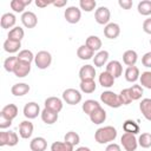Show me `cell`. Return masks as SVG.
<instances>
[{
    "label": "cell",
    "mask_w": 151,
    "mask_h": 151,
    "mask_svg": "<svg viewBox=\"0 0 151 151\" xmlns=\"http://www.w3.org/2000/svg\"><path fill=\"white\" fill-rule=\"evenodd\" d=\"M117 138V130L116 127L107 125L104 127H99L94 133V139L99 144H107L113 142Z\"/></svg>",
    "instance_id": "obj_1"
},
{
    "label": "cell",
    "mask_w": 151,
    "mask_h": 151,
    "mask_svg": "<svg viewBox=\"0 0 151 151\" xmlns=\"http://www.w3.org/2000/svg\"><path fill=\"white\" fill-rule=\"evenodd\" d=\"M100 100L106 104L107 106L112 107V109H118L122 106V101L119 98V94L112 92V91H104L100 94Z\"/></svg>",
    "instance_id": "obj_2"
},
{
    "label": "cell",
    "mask_w": 151,
    "mask_h": 151,
    "mask_svg": "<svg viewBox=\"0 0 151 151\" xmlns=\"http://www.w3.org/2000/svg\"><path fill=\"white\" fill-rule=\"evenodd\" d=\"M34 63L38 68L46 70L52 63V55L47 51H39L34 57Z\"/></svg>",
    "instance_id": "obj_3"
},
{
    "label": "cell",
    "mask_w": 151,
    "mask_h": 151,
    "mask_svg": "<svg viewBox=\"0 0 151 151\" xmlns=\"http://www.w3.org/2000/svg\"><path fill=\"white\" fill-rule=\"evenodd\" d=\"M63 99L68 105H77L81 101V93L76 88H66L63 92Z\"/></svg>",
    "instance_id": "obj_4"
},
{
    "label": "cell",
    "mask_w": 151,
    "mask_h": 151,
    "mask_svg": "<svg viewBox=\"0 0 151 151\" xmlns=\"http://www.w3.org/2000/svg\"><path fill=\"white\" fill-rule=\"evenodd\" d=\"M120 142H122V145L125 149V151H136V149L138 147V139L136 138V134L123 133Z\"/></svg>",
    "instance_id": "obj_5"
},
{
    "label": "cell",
    "mask_w": 151,
    "mask_h": 151,
    "mask_svg": "<svg viewBox=\"0 0 151 151\" xmlns=\"http://www.w3.org/2000/svg\"><path fill=\"white\" fill-rule=\"evenodd\" d=\"M110 18H111V12L105 6L98 7L96 9V12H94V20L99 25H105L106 26L109 24V21H110Z\"/></svg>",
    "instance_id": "obj_6"
},
{
    "label": "cell",
    "mask_w": 151,
    "mask_h": 151,
    "mask_svg": "<svg viewBox=\"0 0 151 151\" xmlns=\"http://www.w3.org/2000/svg\"><path fill=\"white\" fill-rule=\"evenodd\" d=\"M64 17L66 19V21L68 24H77L79 22L80 18H81V12L78 7L76 6H70L65 9V13H64Z\"/></svg>",
    "instance_id": "obj_7"
},
{
    "label": "cell",
    "mask_w": 151,
    "mask_h": 151,
    "mask_svg": "<svg viewBox=\"0 0 151 151\" xmlns=\"http://www.w3.org/2000/svg\"><path fill=\"white\" fill-rule=\"evenodd\" d=\"M18 112H19V110H18V106L15 104H7L2 107V110L0 112V117L12 122L18 116Z\"/></svg>",
    "instance_id": "obj_8"
},
{
    "label": "cell",
    "mask_w": 151,
    "mask_h": 151,
    "mask_svg": "<svg viewBox=\"0 0 151 151\" xmlns=\"http://www.w3.org/2000/svg\"><path fill=\"white\" fill-rule=\"evenodd\" d=\"M24 116L26 117V118H28V119H34V118H37L38 117V114L39 113H41L40 112V107H39V105L35 103V101H29V103H27L25 106H24Z\"/></svg>",
    "instance_id": "obj_9"
},
{
    "label": "cell",
    "mask_w": 151,
    "mask_h": 151,
    "mask_svg": "<svg viewBox=\"0 0 151 151\" xmlns=\"http://www.w3.org/2000/svg\"><path fill=\"white\" fill-rule=\"evenodd\" d=\"M21 22H22V25H24L25 27H27V28H33V27H35L37 24H38V18H37L35 13H33V12H31V11H26V12H24L22 15H21Z\"/></svg>",
    "instance_id": "obj_10"
},
{
    "label": "cell",
    "mask_w": 151,
    "mask_h": 151,
    "mask_svg": "<svg viewBox=\"0 0 151 151\" xmlns=\"http://www.w3.org/2000/svg\"><path fill=\"white\" fill-rule=\"evenodd\" d=\"M120 34V27L116 22H109L104 27V35L107 39H116Z\"/></svg>",
    "instance_id": "obj_11"
},
{
    "label": "cell",
    "mask_w": 151,
    "mask_h": 151,
    "mask_svg": "<svg viewBox=\"0 0 151 151\" xmlns=\"http://www.w3.org/2000/svg\"><path fill=\"white\" fill-rule=\"evenodd\" d=\"M106 72L110 73L114 79L119 78L123 73V66L118 60H112L106 65Z\"/></svg>",
    "instance_id": "obj_12"
},
{
    "label": "cell",
    "mask_w": 151,
    "mask_h": 151,
    "mask_svg": "<svg viewBox=\"0 0 151 151\" xmlns=\"http://www.w3.org/2000/svg\"><path fill=\"white\" fill-rule=\"evenodd\" d=\"M29 72H31V64L24 63V61H19V60H18V63H17V65H15V67H14V71H13L14 76L18 77V78H24V77H26Z\"/></svg>",
    "instance_id": "obj_13"
},
{
    "label": "cell",
    "mask_w": 151,
    "mask_h": 151,
    "mask_svg": "<svg viewBox=\"0 0 151 151\" xmlns=\"http://www.w3.org/2000/svg\"><path fill=\"white\" fill-rule=\"evenodd\" d=\"M45 107L59 113L63 110V100L58 97H48L45 100Z\"/></svg>",
    "instance_id": "obj_14"
},
{
    "label": "cell",
    "mask_w": 151,
    "mask_h": 151,
    "mask_svg": "<svg viewBox=\"0 0 151 151\" xmlns=\"http://www.w3.org/2000/svg\"><path fill=\"white\" fill-rule=\"evenodd\" d=\"M33 124L29 120H22L19 125V134L24 139H28L33 133Z\"/></svg>",
    "instance_id": "obj_15"
},
{
    "label": "cell",
    "mask_w": 151,
    "mask_h": 151,
    "mask_svg": "<svg viewBox=\"0 0 151 151\" xmlns=\"http://www.w3.org/2000/svg\"><path fill=\"white\" fill-rule=\"evenodd\" d=\"M96 77V68L92 65H84L81 66V68L79 70V78L80 81L81 80H90V79H94Z\"/></svg>",
    "instance_id": "obj_16"
},
{
    "label": "cell",
    "mask_w": 151,
    "mask_h": 151,
    "mask_svg": "<svg viewBox=\"0 0 151 151\" xmlns=\"http://www.w3.org/2000/svg\"><path fill=\"white\" fill-rule=\"evenodd\" d=\"M40 116H41L42 122L47 125H52V124L57 123V120H58V112H54V111L46 109V107L41 111Z\"/></svg>",
    "instance_id": "obj_17"
},
{
    "label": "cell",
    "mask_w": 151,
    "mask_h": 151,
    "mask_svg": "<svg viewBox=\"0 0 151 151\" xmlns=\"http://www.w3.org/2000/svg\"><path fill=\"white\" fill-rule=\"evenodd\" d=\"M17 22V18L13 13H5L2 14L1 19H0V25L4 29H8V28H12V27H15Z\"/></svg>",
    "instance_id": "obj_18"
},
{
    "label": "cell",
    "mask_w": 151,
    "mask_h": 151,
    "mask_svg": "<svg viewBox=\"0 0 151 151\" xmlns=\"http://www.w3.org/2000/svg\"><path fill=\"white\" fill-rule=\"evenodd\" d=\"M88 117H90V119L93 124H101L106 119V111L100 106V107L96 109Z\"/></svg>",
    "instance_id": "obj_19"
},
{
    "label": "cell",
    "mask_w": 151,
    "mask_h": 151,
    "mask_svg": "<svg viewBox=\"0 0 151 151\" xmlns=\"http://www.w3.org/2000/svg\"><path fill=\"white\" fill-rule=\"evenodd\" d=\"M11 92L15 97H22V96H25V94H27L29 92V85L26 84V83L14 84L12 86V88H11Z\"/></svg>",
    "instance_id": "obj_20"
},
{
    "label": "cell",
    "mask_w": 151,
    "mask_h": 151,
    "mask_svg": "<svg viewBox=\"0 0 151 151\" xmlns=\"http://www.w3.org/2000/svg\"><path fill=\"white\" fill-rule=\"evenodd\" d=\"M47 147V142L44 137H35L29 143V149L32 151H45Z\"/></svg>",
    "instance_id": "obj_21"
},
{
    "label": "cell",
    "mask_w": 151,
    "mask_h": 151,
    "mask_svg": "<svg viewBox=\"0 0 151 151\" xmlns=\"http://www.w3.org/2000/svg\"><path fill=\"white\" fill-rule=\"evenodd\" d=\"M77 55L81 60H90L94 57V51L92 48H90L87 45H81L77 50Z\"/></svg>",
    "instance_id": "obj_22"
},
{
    "label": "cell",
    "mask_w": 151,
    "mask_h": 151,
    "mask_svg": "<svg viewBox=\"0 0 151 151\" xmlns=\"http://www.w3.org/2000/svg\"><path fill=\"white\" fill-rule=\"evenodd\" d=\"M139 110H140L142 114L144 116V118L151 122V99L150 98L142 99V101L139 104Z\"/></svg>",
    "instance_id": "obj_23"
},
{
    "label": "cell",
    "mask_w": 151,
    "mask_h": 151,
    "mask_svg": "<svg viewBox=\"0 0 151 151\" xmlns=\"http://www.w3.org/2000/svg\"><path fill=\"white\" fill-rule=\"evenodd\" d=\"M125 79L129 83H134L139 79L140 74H139V68L137 66H127V68L125 70Z\"/></svg>",
    "instance_id": "obj_24"
},
{
    "label": "cell",
    "mask_w": 151,
    "mask_h": 151,
    "mask_svg": "<svg viewBox=\"0 0 151 151\" xmlns=\"http://www.w3.org/2000/svg\"><path fill=\"white\" fill-rule=\"evenodd\" d=\"M137 60H138V54H137L136 51L127 50V51L124 52V54H123V61H124L125 65H127V66H134V64L137 63Z\"/></svg>",
    "instance_id": "obj_25"
},
{
    "label": "cell",
    "mask_w": 151,
    "mask_h": 151,
    "mask_svg": "<svg viewBox=\"0 0 151 151\" xmlns=\"http://www.w3.org/2000/svg\"><path fill=\"white\" fill-rule=\"evenodd\" d=\"M20 47H21V41H15L8 38L4 41V50L7 53H15L20 50Z\"/></svg>",
    "instance_id": "obj_26"
},
{
    "label": "cell",
    "mask_w": 151,
    "mask_h": 151,
    "mask_svg": "<svg viewBox=\"0 0 151 151\" xmlns=\"http://www.w3.org/2000/svg\"><path fill=\"white\" fill-rule=\"evenodd\" d=\"M107 59H109V52L105 51V50H103V51H99L97 54H94V57H93V64L97 67H101V66H104L106 64Z\"/></svg>",
    "instance_id": "obj_27"
},
{
    "label": "cell",
    "mask_w": 151,
    "mask_h": 151,
    "mask_svg": "<svg viewBox=\"0 0 151 151\" xmlns=\"http://www.w3.org/2000/svg\"><path fill=\"white\" fill-rule=\"evenodd\" d=\"M123 130L125 133H132V134H137L139 132V125L132 120V119H127L124 122L123 124Z\"/></svg>",
    "instance_id": "obj_28"
},
{
    "label": "cell",
    "mask_w": 151,
    "mask_h": 151,
    "mask_svg": "<svg viewBox=\"0 0 151 151\" xmlns=\"http://www.w3.org/2000/svg\"><path fill=\"white\" fill-rule=\"evenodd\" d=\"M85 45H87L93 51H99L101 48L103 42H101V40H100L99 37H97V35H90V37H87V39L85 41Z\"/></svg>",
    "instance_id": "obj_29"
},
{
    "label": "cell",
    "mask_w": 151,
    "mask_h": 151,
    "mask_svg": "<svg viewBox=\"0 0 151 151\" xmlns=\"http://www.w3.org/2000/svg\"><path fill=\"white\" fill-rule=\"evenodd\" d=\"M99 84H100L103 87L109 88V87L113 86V84H114V78H113L110 73H107L106 71H105V72H101L100 76H99Z\"/></svg>",
    "instance_id": "obj_30"
},
{
    "label": "cell",
    "mask_w": 151,
    "mask_h": 151,
    "mask_svg": "<svg viewBox=\"0 0 151 151\" xmlns=\"http://www.w3.org/2000/svg\"><path fill=\"white\" fill-rule=\"evenodd\" d=\"M32 1L31 0H12L11 1V8L14 11V12H17V13H24V9H25V7L27 6V5H29Z\"/></svg>",
    "instance_id": "obj_31"
},
{
    "label": "cell",
    "mask_w": 151,
    "mask_h": 151,
    "mask_svg": "<svg viewBox=\"0 0 151 151\" xmlns=\"http://www.w3.org/2000/svg\"><path fill=\"white\" fill-rule=\"evenodd\" d=\"M24 35H25V32L20 26L13 27L12 29H9V32L7 34L8 39H12V40H15V41H21Z\"/></svg>",
    "instance_id": "obj_32"
},
{
    "label": "cell",
    "mask_w": 151,
    "mask_h": 151,
    "mask_svg": "<svg viewBox=\"0 0 151 151\" xmlns=\"http://www.w3.org/2000/svg\"><path fill=\"white\" fill-rule=\"evenodd\" d=\"M79 86H80L81 92H84V93H92V92H94V91H96V88H97V85H96L94 79H90V80H81Z\"/></svg>",
    "instance_id": "obj_33"
},
{
    "label": "cell",
    "mask_w": 151,
    "mask_h": 151,
    "mask_svg": "<svg viewBox=\"0 0 151 151\" xmlns=\"http://www.w3.org/2000/svg\"><path fill=\"white\" fill-rule=\"evenodd\" d=\"M98 107H100V104H99L97 100H93V99H87V100H85L84 104H83V106H81L83 111H84L86 114H88V116H90L96 109H98Z\"/></svg>",
    "instance_id": "obj_34"
},
{
    "label": "cell",
    "mask_w": 151,
    "mask_h": 151,
    "mask_svg": "<svg viewBox=\"0 0 151 151\" xmlns=\"http://www.w3.org/2000/svg\"><path fill=\"white\" fill-rule=\"evenodd\" d=\"M137 9H138V13L142 14V15H150L151 14V0H143L138 4L137 6Z\"/></svg>",
    "instance_id": "obj_35"
},
{
    "label": "cell",
    "mask_w": 151,
    "mask_h": 151,
    "mask_svg": "<svg viewBox=\"0 0 151 151\" xmlns=\"http://www.w3.org/2000/svg\"><path fill=\"white\" fill-rule=\"evenodd\" d=\"M73 147L66 142H54L51 145V151H73Z\"/></svg>",
    "instance_id": "obj_36"
},
{
    "label": "cell",
    "mask_w": 151,
    "mask_h": 151,
    "mask_svg": "<svg viewBox=\"0 0 151 151\" xmlns=\"http://www.w3.org/2000/svg\"><path fill=\"white\" fill-rule=\"evenodd\" d=\"M34 57L35 55L29 50H21L19 52V54L17 55V58H18L19 61H24V63H28V64H31L34 60Z\"/></svg>",
    "instance_id": "obj_37"
},
{
    "label": "cell",
    "mask_w": 151,
    "mask_h": 151,
    "mask_svg": "<svg viewBox=\"0 0 151 151\" xmlns=\"http://www.w3.org/2000/svg\"><path fill=\"white\" fill-rule=\"evenodd\" d=\"M64 142L71 144L72 146H76V145H78V144L80 143V137H79V134H78L77 132H74V131H68V132L65 134V137H64Z\"/></svg>",
    "instance_id": "obj_38"
},
{
    "label": "cell",
    "mask_w": 151,
    "mask_h": 151,
    "mask_svg": "<svg viewBox=\"0 0 151 151\" xmlns=\"http://www.w3.org/2000/svg\"><path fill=\"white\" fill-rule=\"evenodd\" d=\"M138 145L144 149L151 147V133H149V132L142 133L138 138Z\"/></svg>",
    "instance_id": "obj_39"
},
{
    "label": "cell",
    "mask_w": 151,
    "mask_h": 151,
    "mask_svg": "<svg viewBox=\"0 0 151 151\" xmlns=\"http://www.w3.org/2000/svg\"><path fill=\"white\" fill-rule=\"evenodd\" d=\"M129 91L132 100H138L143 96V87L140 85H132L131 87H129Z\"/></svg>",
    "instance_id": "obj_40"
},
{
    "label": "cell",
    "mask_w": 151,
    "mask_h": 151,
    "mask_svg": "<svg viewBox=\"0 0 151 151\" xmlns=\"http://www.w3.org/2000/svg\"><path fill=\"white\" fill-rule=\"evenodd\" d=\"M140 80V86L142 87H146L149 90H151V71H145L142 73V76L139 77Z\"/></svg>",
    "instance_id": "obj_41"
},
{
    "label": "cell",
    "mask_w": 151,
    "mask_h": 151,
    "mask_svg": "<svg viewBox=\"0 0 151 151\" xmlns=\"http://www.w3.org/2000/svg\"><path fill=\"white\" fill-rule=\"evenodd\" d=\"M97 6V2L94 0H80L79 1V7L80 9L85 12H92Z\"/></svg>",
    "instance_id": "obj_42"
},
{
    "label": "cell",
    "mask_w": 151,
    "mask_h": 151,
    "mask_svg": "<svg viewBox=\"0 0 151 151\" xmlns=\"http://www.w3.org/2000/svg\"><path fill=\"white\" fill-rule=\"evenodd\" d=\"M17 63H18V58H17V57H8V58H6L5 61H4V67H5V70H6L7 72H9V73L12 72V73H13Z\"/></svg>",
    "instance_id": "obj_43"
},
{
    "label": "cell",
    "mask_w": 151,
    "mask_h": 151,
    "mask_svg": "<svg viewBox=\"0 0 151 151\" xmlns=\"http://www.w3.org/2000/svg\"><path fill=\"white\" fill-rule=\"evenodd\" d=\"M119 98H120V101H122V105H129L130 103H132V98L130 96V91L129 88H124L120 91L119 93Z\"/></svg>",
    "instance_id": "obj_44"
},
{
    "label": "cell",
    "mask_w": 151,
    "mask_h": 151,
    "mask_svg": "<svg viewBox=\"0 0 151 151\" xmlns=\"http://www.w3.org/2000/svg\"><path fill=\"white\" fill-rule=\"evenodd\" d=\"M19 143V137L14 131H8V138H7V145L8 146H15Z\"/></svg>",
    "instance_id": "obj_45"
},
{
    "label": "cell",
    "mask_w": 151,
    "mask_h": 151,
    "mask_svg": "<svg viewBox=\"0 0 151 151\" xmlns=\"http://www.w3.org/2000/svg\"><path fill=\"white\" fill-rule=\"evenodd\" d=\"M142 64L145 67H151V52H146L142 58Z\"/></svg>",
    "instance_id": "obj_46"
},
{
    "label": "cell",
    "mask_w": 151,
    "mask_h": 151,
    "mask_svg": "<svg viewBox=\"0 0 151 151\" xmlns=\"http://www.w3.org/2000/svg\"><path fill=\"white\" fill-rule=\"evenodd\" d=\"M118 5H119L122 8H124V9H130V8L132 7L133 2H132L131 0H119V1H118Z\"/></svg>",
    "instance_id": "obj_47"
},
{
    "label": "cell",
    "mask_w": 151,
    "mask_h": 151,
    "mask_svg": "<svg viewBox=\"0 0 151 151\" xmlns=\"http://www.w3.org/2000/svg\"><path fill=\"white\" fill-rule=\"evenodd\" d=\"M7 138H8V131H1L0 132V146L7 145Z\"/></svg>",
    "instance_id": "obj_48"
},
{
    "label": "cell",
    "mask_w": 151,
    "mask_h": 151,
    "mask_svg": "<svg viewBox=\"0 0 151 151\" xmlns=\"http://www.w3.org/2000/svg\"><path fill=\"white\" fill-rule=\"evenodd\" d=\"M143 29H144L145 33L151 34V18L144 20V22H143Z\"/></svg>",
    "instance_id": "obj_49"
},
{
    "label": "cell",
    "mask_w": 151,
    "mask_h": 151,
    "mask_svg": "<svg viewBox=\"0 0 151 151\" xmlns=\"http://www.w3.org/2000/svg\"><path fill=\"white\" fill-rule=\"evenodd\" d=\"M53 4V0H35V5L38 6V7H40V8H44V7H46V6H48V5H52Z\"/></svg>",
    "instance_id": "obj_50"
},
{
    "label": "cell",
    "mask_w": 151,
    "mask_h": 151,
    "mask_svg": "<svg viewBox=\"0 0 151 151\" xmlns=\"http://www.w3.org/2000/svg\"><path fill=\"white\" fill-rule=\"evenodd\" d=\"M105 151H122V149H120V146H119L118 144H116V143H110V144L106 146Z\"/></svg>",
    "instance_id": "obj_51"
},
{
    "label": "cell",
    "mask_w": 151,
    "mask_h": 151,
    "mask_svg": "<svg viewBox=\"0 0 151 151\" xmlns=\"http://www.w3.org/2000/svg\"><path fill=\"white\" fill-rule=\"evenodd\" d=\"M11 125H12V122L11 120H7V119H4V118L0 117V129L1 130L6 129V127H9Z\"/></svg>",
    "instance_id": "obj_52"
},
{
    "label": "cell",
    "mask_w": 151,
    "mask_h": 151,
    "mask_svg": "<svg viewBox=\"0 0 151 151\" xmlns=\"http://www.w3.org/2000/svg\"><path fill=\"white\" fill-rule=\"evenodd\" d=\"M66 4H67V0H57V1L53 0L52 5H54L55 7H64V6H66Z\"/></svg>",
    "instance_id": "obj_53"
},
{
    "label": "cell",
    "mask_w": 151,
    "mask_h": 151,
    "mask_svg": "<svg viewBox=\"0 0 151 151\" xmlns=\"http://www.w3.org/2000/svg\"><path fill=\"white\" fill-rule=\"evenodd\" d=\"M76 151H91V150L86 146H79L78 149H76Z\"/></svg>",
    "instance_id": "obj_54"
},
{
    "label": "cell",
    "mask_w": 151,
    "mask_h": 151,
    "mask_svg": "<svg viewBox=\"0 0 151 151\" xmlns=\"http://www.w3.org/2000/svg\"><path fill=\"white\" fill-rule=\"evenodd\" d=\"M150 45H151V39H150Z\"/></svg>",
    "instance_id": "obj_55"
}]
</instances>
